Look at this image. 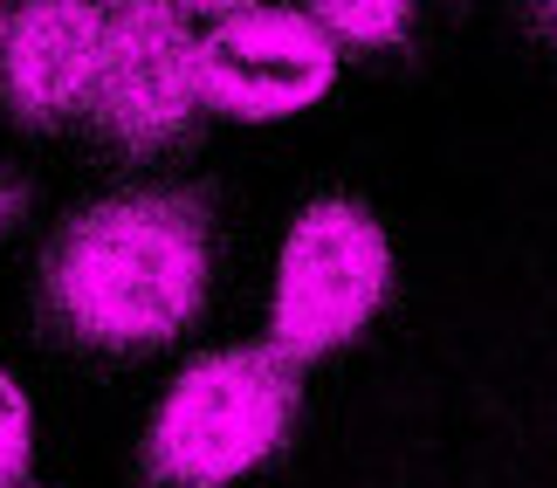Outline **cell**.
I'll list each match as a JSON object with an SVG mask.
<instances>
[{"mask_svg": "<svg viewBox=\"0 0 557 488\" xmlns=\"http://www.w3.org/2000/svg\"><path fill=\"white\" fill-rule=\"evenodd\" d=\"M310 21H324L337 41H358V49H385V41L406 35L413 21V0H304Z\"/></svg>", "mask_w": 557, "mask_h": 488, "instance_id": "cell-7", "label": "cell"}, {"mask_svg": "<svg viewBox=\"0 0 557 488\" xmlns=\"http://www.w3.org/2000/svg\"><path fill=\"white\" fill-rule=\"evenodd\" d=\"M173 8H193V14H242V8H262V0H173Z\"/></svg>", "mask_w": 557, "mask_h": 488, "instance_id": "cell-10", "label": "cell"}, {"mask_svg": "<svg viewBox=\"0 0 557 488\" xmlns=\"http://www.w3.org/2000/svg\"><path fill=\"white\" fill-rule=\"evenodd\" d=\"M523 14H530V28L557 49V0H523Z\"/></svg>", "mask_w": 557, "mask_h": 488, "instance_id": "cell-9", "label": "cell"}, {"mask_svg": "<svg viewBox=\"0 0 557 488\" xmlns=\"http://www.w3.org/2000/svg\"><path fill=\"white\" fill-rule=\"evenodd\" d=\"M304 365L275 345L207 351L173 378L145 434V481L152 488H227L255 475L289 440Z\"/></svg>", "mask_w": 557, "mask_h": 488, "instance_id": "cell-2", "label": "cell"}, {"mask_svg": "<svg viewBox=\"0 0 557 488\" xmlns=\"http://www.w3.org/2000/svg\"><path fill=\"white\" fill-rule=\"evenodd\" d=\"M97 49V0H0V103L21 124L90 117Z\"/></svg>", "mask_w": 557, "mask_h": 488, "instance_id": "cell-6", "label": "cell"}, {"mask_svg": "<svg viewBox=\"0 0 557 488\" xmlns=\"http://www.w3.org/2000/svg\"><path fill=\"white\" fill-rule=\"evenodd\" d=\"M14 488H21V481H14Z\"/></svg>", "mask_w": 557, "mask_h": 488, "instance_id": "cell-12", "label": "cell"}, {"mask_svg": "<svg viewBox=\"0 0 557 488\" xmlns=\"http://www.w3.org/2000/svg\"><path fill=\"white\" fill-rule=\"evenodd\" d=\"M28 454H35V427H28V399L8 372H0V488H14L28 475Z\"/></svg>", "mask_w": 557, "mask_h": 488, "instance_id": "cell-8", "label": "cell"}, {"mask_svg": "<svg viewBox=\"0 0 557 488\" xmlns=\"http://www.w3.org/2000/svg\"><path fill=\"white\" fill-rule=\"evenodd\" d=\"M385 283H393V248H385V227L372 221V207L351 193L310 200L283 241V262H275L269 345L296 365L351 345L385 303Z\"/></svg>", "mask_w": 557, "mask_h": 488, "instance_id": "cell-3", "label": "cell"}, {"mask_svg": "<svg viewBox=\"0 0 557 488\" xmlns=\"http://www.w3.org/2000/svg\"><path fill=\"white\" fill-rule=\"evenodd\" d=\"M103 49L90 117L117 152H165L193 132L200 83H193V28L173 0H97Z\"/></svg>", "mask_w": 557, "mask_h": 488, "instance_id": "cell-4", "label": "cell"}, {"mask_svg": "<svg viewBox=\"0 0 557 488\" xmlns=\"http://www.w3.org/2000/svg\"><path fill=\"white\" fill-rule=\"evenodd\" d=\"M200 103L221 117H289L337 83V35L289 8H242L193 49Z\"/></svg>", "mask_w": 557, "mask_h": 488, "instance_id": "cell-5", "label": "cell"}, {"mask_svg": "<svg viewBox=\"0 0 557 488\" xmlns=\"http://www.w3.org/2000/svg\"><path fill=\"white\" fill-rule=\"evenodd\" d=\"M207 275L213 227L193 193H111L41 254V316L97 358L159 351L200 316Z\"/></svg>", "mask_w": 557, "mask_h": 488, "instance_id": "cell-1", "label": "cell"}, {"mask_svg": "<svg viewBox=\"0 0 557 488\" xmlns=\"http://www.w3.org/2000/svg\"><path fill=\"white\" fill-rule=\"evenodd\" d=\"M14 221H21V186H14V179H0V235H8Z\"/></svg>", "mask_w": 557, "mask_h": 488, "instance_id": "cell-11", "label": "cell"}]
</instances>
